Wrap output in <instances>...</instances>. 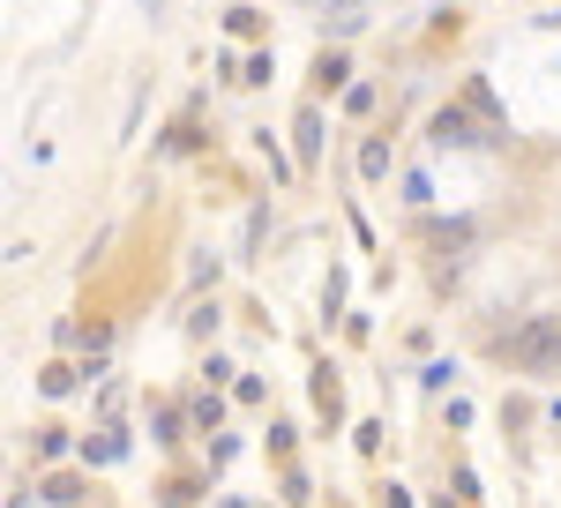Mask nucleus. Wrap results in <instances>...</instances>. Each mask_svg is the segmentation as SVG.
Returning <instances> with one entry per match:
<instances>
[{
  "label": "nucleus",
  "instance_id": "f257e3e1",
  "mask_svg": "<svg viewBox=\"0 0 561 508\" xmlns=\"http://www.w3.org/2000/svg\"><path fill=\"white\" fill-rule=\"evenodd\" d=\"M314 142H322V120H314V113H300V158H314Z\"/></svg>",
  "mask_w": 561,
  "mask_h": 508
}]
</instances>
